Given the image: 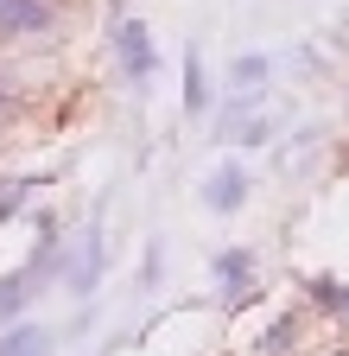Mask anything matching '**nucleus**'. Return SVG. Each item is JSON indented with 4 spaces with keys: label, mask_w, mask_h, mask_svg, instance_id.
Masks as SVG:
<instances>
[{
    "label": "nucleus",
    "mask_w": 349,
    "mask_h": 356,
    "mask_svg": "<svg viewBox=\"0 0 349 356\" xmlns=\"http://www.w3.org/2000/svg\"><path fill=\"white\" fill-rule=\"evenodd\" d=\"M241 191H248V178H241L235 165H223V172H216V178H210V185H203V197H210V210H235V204H241Z\"/></svg>",
    "instance_id": "obj_5"
},
{
    "label": "nucleus",
    "mask_w": 349,
    "mask_h": 356,
    "mask_svg": "<svg viewBox=\"0 0 349 356\" xmlns=\"http://www.w3.org/2000/svg\"><path fill=\"white\" fill-rule=\"evenodd\" d=\"M121 64H127V76H146V70H153V44H146V26H134V19L121 26Z\"/></svg>",
    "instance_id": "obj_4"
},
{
    "label": "nucleus",
    "mask_w": 349,
    "mask_h": 356,
    "mask_svg": "<svg viewBox=\"0 0 349 356\" xmlns=\"http://www.w3.org/2000/svg\"><path fill=\"white\" fill-rule=\"evenodd\" d=\"M216 274L229 280V299H235V293H241V280H248V254H223V261H216Z\"/></svg>",
    "instance_id": "obj_8"
},
{
    "label": "nucleus",
    "mask_w": 349,
    "mask_h": 356,
    "mask_svg": "<svg viewBox=\"0 0 349 356\" xmlns=\"http://www.w3.org/2000/svg\"><path fill=\"white\" fill-rule=\"evenodd\" d=\"M185 102H191V108H203V64H197V51L185 58Z\"/></svg>",
    "instance_id": "obj_9"
},
{
    "label": "nucleus",
    "mask_w": 349,
    "mask_h": 356,
    "mask_svg": "<svg viewBox=\"0 0 349 356\" xmlns=\"http://www.w3.org/2000/svg\"><path fill=\"white\" fill-rule=\"evenodd\" d=\"M32 185H0V216H7V210H19V197H26Z\"/></svg>",
    "instance_id": "obj_11"
},
{
    "label": "nucleus",
    "mask_w": 349,
    "mask_h": 356,
    "mask_svg": "<svg viewBox=\"0 0 349 356\" xmlns=\"http://www.w3.org/2000/svg\"><path fill=\"white\" fill-rule=\"evenodd\" d=\"M0 356H51V337L45 331H13L7 343H0Z\"/></svg>",
    "instance_id": "obj_7"
},
{
    "label": "nucleus",
    "mask_w": 349,
    "mask_h": 356,
    "mask_svg": "<svg viewBox=\"0 0 349 356\" xmlns=\"http://www.w3.org/2000/svg\"><path fill=\"white\" fill-rule=\"evenodd\" d=\"M260 76H267V58H241L235 64V83H260Z\"/></svg>",
    "instance_id": "obj_10"
},
{
    "label": "nucleus",
    "mask_w": 349,
    "mask_h": 356,
    "mask_svg": "<svg viewBox=\"0 0 349 356\" xmlns=\"http://www.w3.org/2000/svg\"><path fill=\"white\" fill-rule=\"evenodd\" d=\"M45 261H51V248H38V261H32V267H26V274H13V280H0V318H7V312H19V305H26V299H32V293H26V286H32V280H38V274H45Z\"/></svg>",
    "instance_id": "obj_3"
},
{
    "label": "nucleus",
    "mask_w": 349,
    "mask_h": 356,
    "mask_svg": "<svg viewBox=\"0 0 349 356\" xmlns=\"http://www.w3.org/2000/svg\"><path fill=\"white\" fill-rule=\"evenodd\" d=\"M51 7L45 0H0V32H45Z\"/></svg>",
    "instance_id": "obj_2"
},
{
    "label": "nucleus",
    "mask_w": 349,
    "mask_h": 356,
    "mask_svg": "<svg viewBox=\"0 0 349 356\" xmlns=\"http://www.w3.org/2000/svg\"><path fill=\"white\" fill-rule=\"evenodd\" d=\"M273 127H280V108L254 102V96H235V102H223V115H216V134H223V140H241V147H260Z\"/></svg>",
    "instance_id": "obj_1"
},
{
    "label": "nucleus",
    "mask_w": 349,
    "mask_h": 356,
    "mask_svg": "<svg viewBox=\"0 0 349 356\" xmlns=\"http://www.w3.org/2000/svg\"><path fill=\"white\" fill-rule=\"evenodd\" d=\"M96 267H102V242H96V229H90V236H83V248H76V274H70V286L90 293V286H96Z\"/></svg>",
    "instance_id": "obj_6"
}]
</instances>
